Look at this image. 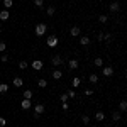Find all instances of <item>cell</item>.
I'll return each mask as SVG.
<instances>
[{
	"label": "cell",
	"mask_w": 127,
	"mask_h": 127,
	"mask_svg": "<svg viewBox=\"0 0 127 127\" xmlns=\"http://www.w3.org/2000/svg\"><path fill=\"white\" fill-rule=\"evenodd\" d=\"M80 32H81V31H80L78 26H73V27L69 29V34H71V37H78V36H80Z\"/></svg>",
	"instance_id": "7"
},
{
	"label": "cell",
	"mask_w": 127,
	"mask_h": 127,
	"mask_svg": "<svg viewBox=\"0 0 127 127\" xmlns=\"http://www.w3.org/2000/svg\"><path fill=\"white\" fill-rule=\"evenodd\" d=\"M9 92V85L7 83H0V93H7Z\"/></svg>",
	"instance_id": "21"
},
{
	"label": "cell",
	"mask_w": 127,
	"mask_h": 127,
	"mask_svg": "<svg viewBox=\"0 0 127 127\" xmlns=\"http://www.w3.org/2000/svg\"><path fill=\"white\" fill-rule=\"evenodd\" d=\"M61 107H63V110H64V112H68V108H69V103H68V102H64V103H61Z\"/></svg>",
	"instance_id": "33"
},
{
	"label": "cell",
	"mask_w": 127,
	"mask_h": 127,
	"mask_svg": "<svg viewBox=\"0 0 127 127\" xmlns=\"http://www.w3.org/2000/svg\"><path fill=\"white\" fill-rule=\"evenodd\" d=\"M3 126H7V120L3 117H0V127H3Z\"/></svg>",
	"instance_id": "34"
},
{
	"label": "cell",
	"mask_w": 127,
	"mask_h": 127,
	"mask_svg": "<svg viewBox=\"0 0 127 127\" xmlns=\"http://www.w3.org/2000/svg\"><path fill=\"white\" fill-rule=\"evenodd\" d=\"M98 20H100L102 24H105V22H107V20H108V17H107V15H103V14H102V15L98 17Z\"/></svg>",
	"instance_id": "32"
},
{
	"label": "cell",
	"mask_w": 127,
	"mask_h": 127,
	"mask_svg": "<svg viewBox=\"0 0 127 127\" xmlns=\"http://www.w3.org/2000/svg\"><path fill=\"white\" fill-rule=\"evenodd\" d=\"M0 76H2V71H0Z\"/></svg>",
	"instance_id": "39"
},
{
	"label": "cell",
	"mask_w": 127,
	"mask_h": 127,
	"mask_svg": "<svg viewBox=\"0 0 127 127\" xmlns=\"http://www.w3.org/2000/svg\"><path fill=\"white\" fill-rule=\"evenodd\" d=\"M22 85H24V80H22V78H19V76H15V78H14V87L20 88Z\"/></svg>",
	"instance_id": "15"
},
{
	"label": "cell",
	"mask_w": 127,
	"mask_h": 127,
	"mask_svg": "<svg viewBox=\"0 0 127 127\" xmlns=\"http://www.w3.org/2000/svg\"><path fill=\"white\" fill-rule=\"evenodd\" d=\"M9 17H10L9 10H2V12H0V20H9Z\"/></svg>",
	"instance_id": "11"
},
{
	"label": "cell",
	"mask_w": 127,
	"mask_h": 127,
	"mask_svg": "<svg viewBox=\"0 0 127 127\" xmlns=\"http://www.w3.org/2000/svg\"><path fill=\"white\" fill-rule=\"evenodd\" d=\"M119 108H120L122 112H126V110H127V102H126V100H120V103H119Z\"/></svg>",
	"instance_id": "22"
},
{
	"label": "cell",
	"mask_w": 127,
	"mask_h": 127,
	"mask_svg": "<svg viewBox=\"0 0 127 127\" xmlns=\"http://www.w3.org/2000/svg\"><path fill=\"white\" fill-rule=\"evenodd\" d=\"M71 85H73V88H78L80 85H81V80L80 78H73L71 80Z\"/></svg>",
	"instance_id": "20"
},
{
	"label": "cell",
	"mask_w": 127,
	"mask_h": 127,
	"mask_svg": "<svg viewBox=\"0 0 127 127\" xmlns=\"http://www.w3.org/2000/svg\"><path fill=\"white\" fill-rule=\"evenodd\" d=\"M68 93H61V95H59V100H61V103H64V102H68Z\"/></svg>",
	"instance_id": "27"
},
{
	"label": "cell",
	"mask_w": 127,
	"mask_h": 127,
	"mask_svg": "<svg viewBox=\"0 0 127 127\" xmlns=\"http://www.w3.org/2000/svg\"><path fill=\"white\" fill-rule=\"evenodd\" d=\"M51 76H53L54 80H61V78H63V71H59V69H54Z\"/></svg>",
	"instance_id": "12"
},
{
	"label": "cell",
	"mask_w": 127,
	"mask_h": 127,
	"mask_svg": "<svg viewBox=\"0 0 127 127\" xmlns=\"http://www.w3.org/2000/svg\"><path fill=\"white\" fill-rule=\"evenodd\" d=\"M31 66H32V69H34V71H41V69L44 68V63H42L41 59H34V61L31 63Z\"/></svg>",
	"instance_id": "2"
},
{
	"label": "cell",
	"mask_w": 127,
	"mask_h": 127,
	"mask_svg": "<svg viewBox=\"0 0 127 127\" xmlns=\"http://www.w3.org/2000/svg\"><path fill=\"white\" fill-rule=\"evenodd\" d=\"M3 5H5V9L9 10L12 5H14V0H3Z\"/></svg>",
	"instance_id": "26"
},
{
	"label": "cell",
	"mask_w": 127,
	"mask_h": 127,
	"mask_svg": "<svg viewBox=\"0 0 127 127\" xmlns=\"http://www.w3.org/2000/svg\"><path fill=\"white\" fill-rule=\"evenodd\" d=\"M32 95H34V93H32V90H24V92H22V97L27 98V100H31V98H32Z\"/></svg>",
	"instance_id": "16"
},
{
	"label": "cell",
	"mask_w": 127,
	"mask_h": 127,
	"mask_svg": "<svg viewBox=\"0 0 127 127\" xmlns=\"http://www.w3.org/2000/svg\"><path fill=\"white\" fill-rule=\"evenodd\" d=\"M32 2H34L36 7H42V5H44V0H32Z\"/></svg>",
	"instance_id": "30"
},
{
	"label": "cell",
	"mask_w": 127,
	"mask_h": 127,
	"mask_svg": "<svg viewBox=\"0 0 127 127\" xmlns=\"http://www.w3.org/2000/svg\"><path fill=\"white\" fill-rule=\"evenodd\" d=\"M81 122H83L85 126H88V124H90V117H88V115H81Z\"/></svg>",
	"instance_id": "28"
},
{
	"label": "cell",
	"mask_w": 127,
	"mask_h": 127,
	"mask_svg": "<svg viewBox=\"0 0 127 127\" xmlns=\"http://www.w3.org/2000/svg\"><path fill=\"white\" fill-rule=\"evenodd\" d=\"M103 127H110V126H103Z\"/></svg>",
	"instance_id": "38"
},
{
	"label": "cell",
	"mask_w": 127,
	"mask_h": 127,
	"mask_svg": "<svg viewBox=\"0 0 127 127\" xmlns=\"http://www.w3.org/2000/svg\"><path fill=\"white\" fill-rule=\"evenodd\" d=\"M0 32H2V27H0Z\"/></svg>",
	"instance_id": "40"
},
{
	"label": "cell",
	"mask_w": 127,
	"mask_h": 127,
	"mask_svg": "<svg viewBox=\"0 0 127 127\" xmlns=\"http://www.w3.org/2000/svg\"><path fill=\"white\" fill-rule=\"evenodd\" d=\"M68 68L69 69H76L78 68V61H76V59H69L68 61Z\"/></svg>",
	"instance_id": "10"
},
{
	"label": "cell",
	"mask_w": 127,
	"mask_h": 127,
	"mask_svg": "<svg viewBox=\"0 0 127 127\" xmlns=\"http://www.w3.org/2000/svg\"><path fill=\"white\" fill-rule=\"evenodd\" d=\"M95 120H98V122H103V120H105V114L98 110L97 114H95Z\"/></svg>",
	"instance_id": "14"
},
{
	"label": "cell",
	"mask_w": 127,
	"mask_h": 127,
	"mask_svg": "<svg viewBox=\"0 0 127 127\" xmlns=\"http://www.w3.org/2000/svg\"><path fill=\"white\" fill-rule=\"evenodd\" d=\"M83 93H85L87 97H92V95H93V90H92V88H85V92H83Z\"/></svg>",
	"instance_id": "31"
},
{
	"label": "cell",
	"mask_w": 127,
	"mask_h": 127,
	"mask_svg": "<svg viewBox=\"0 0 127 127\" xmlns=\"http://www.w3.org/2000/svg\"><path fill=\"white\" fill-rule=\"evenodd\" d=\"M54 12H56V9H54V7H48V10H46V15L53 17V15H54Z\"/></svg>",
	"instance_id": "24"
},
{
	"label": "cell",
	"mask_w": 127,
	"mask_h": 127,
	"mask_svg": "<svg viewBox=\"0 0 127 127\" xmlns=\"http://www.w3.org/2000/svg\"><path fill=\"white\" fill-rule=\"evenodd\" d=\"M119 10H120V5H119L117 2H112V3H110V12L115 14V12H119Z\"/></svg>",
	"instance_id": "13"
},
{
	"label": "cell",
	"mask_w": 127,
	"mask_h": 127,
	"mask_svg": "<svg viewBox=\"0 0 127 127\" xmlns=\"http://www.w3.org/2000/svg\"><path fill=\"white\" fill-rule=\"evenodd\" d=\"M2 61H3V63H5V61H9V56H7V54H3V56H2Z\"/></svg>",
	"instance_id": "36"
},
{
	"label": "cell",
	"mask_w": 127,
	"mask_h": 127,
	"mask_svg": "<svg viewBox=\"0 0 127 127\" xmlns=\"http://www.w3.org/2000/svg\"><path fill=\"white\" fill-rule=\"evenodd\" d=\"M88 81H90V83H97V81H98V75H95V73H90Z\"/></svg>",
	"instance_id": "19"
},
{
	"label": "cell",
	"mask_w": 127,
	"mask_h": 127,
	"mask_svg": "<svg viewBox=\"0 0 127 127\" xmlns=\"http://www.w3.org/2000/svg\"><path fill=\"white\" fill-rule=\"evenodd\" d=\"M51 64H53V66H59V64H63V58H61L59 54H54V56L51 58Z\"/></svg>",
	"instance_id": "3"
},
{
	"label": "cell",
	"mask_w": 127,
	"mask_h": 127,
	"mask_svg": "<svg viewBox=\"0 0 127 127\" xmlns=\"http://www.w3.org/2000/svg\"><path fill=\"white\" fill-rule=\"evenodd\" d=\"M7 49V44L5 42H0V51H5Z\"/></svg>",
	"instance_id": "35"
},
{
	"label": "cell",
	"mask_w": 127,
	"mask_h": 127,
	"mask_svg": "<svg viewBox=\"0 0 127 127\" xmlns=\"http://www.w3.org/2000/svg\"><path fill=\"white\" fill-rule=\"evenodd\" d=\"M102 75L103 76H112L114 75V68L112 66H102Z\"/></svg>",
	"instance_id": "4"
},
{
	"label": "cell",
	"mask_w": 127,
	"mask_h": 127,
	"mask_svg": "<svg viewBox=\"0 0 127 127\" xmlns=\"http://www.w3.org/2000/svg\"><path fill=\"white\" fill-rule=\"evenodd\" d=\"M46 31H48V26H46V24H42V22L36 24V36H37V37L44 36V34H46Z\"/></svg>",
	"instance_id": "1"
},
{
	"label": "cell",
	"mask_w": 127,
	"mask_h": 127,
	"mask_svg": "<svg viewBox=\"0 0 127 127\" xmlns=\"http://www.w3.org/2000/svg\"><path fill=\"white\" fill-rule=\"evenodd\" d=\"M31 107H32L31 100H27V98H22V102H20V108H22V110H29Z\"/></svg>",
	"instance_id": "5"
},
{
	"label": "cell",
	"mask_w": 127,
	"mask_h": 127,
	"mask_svg": "<svg viewBox=\"0 0 127 127\" xmlns=\"http://www.w3.org/2000/svg\"><path fill=\"white\" fill-rule=\"evenodd\" d=\"M80 44H81V46H88V44H90V37H88V36L80 37Z\"/></svg>",
	"instance_id": "17"
},
{
	"label": "cell",
	"mask_w": 127,
	"mask_h": 127,
	"mask_svg": "<svg viewBox=\"0 0 127 127\" xmlns=\"http://www.w3.org/2000/svg\"><path fill=\"white\" fill-rule=\"evenodd\" d=\"M120 114H119V112H114V114H112V120H114V122H119V120H120Z\"/></svg>",
	"instance_id": "25"
},
{
	"label": "cell",
	"mask_w": 127,
	"mask_h": 127,
	"mask_svg": "<svg viewBox=\"0 0 127 127\" xmlns=\"http://www.w3.org/2000/svg\"><path fill=\"white\" fill-rule=\"evenodd\" d=\"M17 66H19V69H26V68H27V66H29V63L22 59V61H20V63H19V64H17Z\"/></svg>",
	"instance_id": "23"
},
{
	"label": "cell",
	"mask_w": 127,
	"mask_h": 127,
	"mask_svg": "<svg viewBox=\"0 0 127 127\" xmlns=\"http://www.w3.org/2000/svg\"><path fill=\"white\" fill-rule=\"evenodd\" d=\"M90 127H97V126H90Z\"/></svg>",
	"instance_id": "37"
},
{
	"label": "cell",
	"mask_w": 127,
	"mask_h": 127,
	"mask_svg": "<svg viewBox=\"0 0 127 127\" xmlns=\"http://www.w3.org/2000/svg\"><path fill=\"white\" fill-rule=\"evenodd\" d=\"M44 110H46V107H44L42 103H37V105L34 107V114H37V115H41V114H44Z\"/></svg>",
	"instance_id": "8"
},
{
	"label": "cell",
	"mask_w": 127,
	"mask_h": 127,
	"mask_svg": "<svg viewBox=\"0 0 127 127\" xmlns=\"http://www.w3.org/2000/svg\"><path fill=\"white\" fill-rule=\"evenodd\" d=\"M93 66L102 68V66H103V58H100V56H98V58H95V59H93Z\"/></svg>",
	"instance_id": "9"
},
{
	"label": "cell",
	"mask_w": 127,
	"mask_h": 127,
	"mask_svg": "<svg viewBox=\"0 0 127 127\" xmlns=\"http://www.w3.org/2000/svg\"><path fill=\"white\" fill-rule=\"evenodd\" d=\"M37 85H39V88H46L48 87V80L46 78H39L37 80Z\"/></svg>",
	"instance_id": "18"
},
{
	"label": "cell",
	"mask_w": 127,
	"mask_h": 127,
	"mask_svg": "<svg viewBox=\"0 0 127 127\" xmlns=\"http://www.w3.org/2000/svg\"><path fill=\"white\" fill-rule=\"evenodd\" d=\"M66 93H68V97H69V98H76V92H75V90H68Z\"/></svg>",
	"instance_id": "29"
},
{
	"label": "cell",
	"mask_w": 127,
	"mask_h": 127,
	"mask_svg": "<svg viewBox=\"0 0 127 127\" xmlns=\"http://www.w3.org/2000/svg\"><path fill=\"white\" fill-rule=\"evenodd\" d=\"M48 46L49 48H56V46H58V37H56V36L48 37Z\"/></svg>",
	"instance_id": "6"
}]
</instances>
